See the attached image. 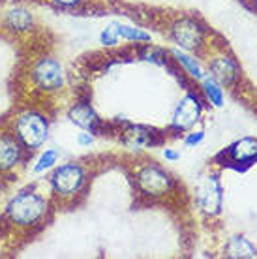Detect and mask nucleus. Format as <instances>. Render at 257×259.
<instances>
[{
    "mask_svg": "<svg viewBox=\"0 0 257 259\" xmlns=\"http://www.w3.org/2000/svg\"><path fill=\"white\" fill-rule=\"evenodd\" d=\"M53 208L55 203L51 195H45L36 186H26L8 199L0 220L2 224H6L10 231L28 235L45 227L51 218Z\"/></svg>",
    "mask_w": 257,
    "mask_h": 259,
    "instance_id": "nucleus-1",
    "label": "nucleus"
},
{
    "mask_svg": "<svg viewBox=\"0 0 257 259\" xmlns=\"http://www.w3.org/2000/svg\"><path fill=\"white\" fill-rule=\"evenodd\" d=\"M89 167L81 162L57 163L49 171L47 188L55 207L73 205L89 186Z\"/></svg>",
    "mask_w": 257,
    "mask_h": 259,
    "instance_id": "nucleus-2",
    "label": "nucleus"
},
{
    "mask_svg": "<svg viewBox=\"0 0 257 259\" xmlns=\"http://www.w3.org/2000/svg\"><path fill=\"white\" fill-rule=\"evenodd\" d=\"M8 128L30 154L44 147L51 134V118L39 107H23L15 111Z\"/></svg>",
    "mask_w": 257,
    "mask_h": 259,
    "instance_id": "nucleus-3",
    "label": "nucleus"
},
{
    "mask_svg": "<svg viewBox=\"0 0 257 259\" xmlns=\"http://www.w3.org/2000/svg\"><path fill=\"white\" fill-rule=\"evenodd\" d=\"M28 81L34 91L45 96L58 94L66 87V71L60 60L53 55H41L28 66Z\"/></svg>",
    "mask_w": 257,
    "mask_h": 259,
    "instance_id": "nucleus-4",
    "label": "nucleus"
},
{
    "mask_svg": "<svg viewBox=\"0 0 257 259\" xmlns=\"http://www.w3.org/2000/svg\"><path fill=\"white\" fill-rule=\"evenodd\" d=\"M135 184L143 195L158 199V197H165L173 192V177L169 175L163 167H160L156 162L143 163L141 167L135 171Z\"/></svg>",
    "mask_w": 257,
    "mask_h": 259,
    "instance_id": "nucleus-5",
    "label": "nucleus"
},
{
    "mask_svg": "<svg viewBox=\"0 0 257 259\" xmlns=\"http://www.w3.org/2000/svg\"><path fill=\"white\" fill-rule=\"evenodd\" d=\"M169 36L175 46L188 53H197L205 46V26L193 17H179L169 26Z\"/></svg>",
    "mask_w": 257,
    "mask_h": 259,
    "instance_id": "nucleus-6",
    "label": "nucleus"
},
{
    "mask_svg": "<svg viewBox=\"0 0 257 259\" xmlns=\"http://www.w3.org/2000/svg\"><path fill=\"white\" fill-rule=\"evenodd\" d=\"M28 150L21 145V141L12 134V130L2 128L0 130V175L10 177L17 169L25 165L28 158Z\"/></svg>",
    "mask_w": 257,
    "mask_h": 259,
    "instance_id": "nucleus-7",
    "label": "nucleus"
},
{
    "mask_svg": "<svg viewBox=\"0 0 257 259\" xmlns=\"http://www.w3.org/2000/svg\"><path fill=\"white\" fill-rule=\"evenodd\" d=\"M203 115V98L197 92H186L180 98L171 117V128L175 132H188L199 122Z\"/></svg>",
    "mask_w": 257,
    "mask_h": 259,
    "instance_id": "nucleus-8",
    "label": "nucleus"
},
{
    "mask_svg": "<svg viewBox=\"0 0 257 259\" xmlns=\"http://www.w3.org/2000/svg\"><path fill=\"white\" fill-rule=\"evenodd\" d=\"M195 205L205 216H216L222 208V184L216 173L201 177L195 188Z\"/></svg>",
    "mask_w": 257,
    "mask_h": 259,
    "instance_id": "nucleus-9",
    "label": "nucleus"
},
{
    "mask_svg": "<svg viewBox=\"0 0 257 259\" xmlns=\"http://www.w3.org/2000/svg\"><path fill=\"white\" fill-rule=\"evenodd\" d=\"M2 25L8 32L15 34V36H23V34H30L36 26V17H34L32 10L25 4H6L4 15H2Z\"/></svg>",
    "mask_w": 257,
    "mask_h": 259,
    "instance_id": "nucleus-10",
    "label": "nucleus"
},
{
    "mask_svg": "<svg viewBox=\"0 0 257 259\" xmlns=\"http://www.w3.org/2000/svg\"><path fill=\"white\" fill-rule=\"evenodd\" d=\"M68 118L79 130H87L94 136H100L103 130V120L89 102H77L68 109Z\"/></svg>",
    "mask_w": 257,
    "mask_h": 259,
    "instance_id": "nucleus-11",
    "label": "nucleus"
},
{
    "mask_svg": "<svg viewBox=\"0 0 257 259\" xmlns=\"http://www.w3.org/2000/svg\"><path fill=\"white\" fill-rule=\"evenodd\" d=\"M208 75H212L222 87H229V84L237 81L238 66L231 57L218 55V57L210 59V62H208Z\"/></svg>",
    "mask_w": 257,
    "mask_h": 259,
    "instance_id": "nucleus-12",
    "label": "nucleus"
},
{
    "mask_svg": "<svg viewBox=\"0 0 257 259\" xmlns=\"http://www.w3.org/2000/svg\"><path fill=\"white\" fill-rule=\"evenodd\" d=\"M154 137L156 134H152V130L145 128V126H137V124H128L122 130V141L130 149H147L156 143Z\"/></svg>",
    "mask_w": 257,
    "mask_h": 259,
    "instance_id": "nucleus-13",
    "label": "nucleus"
},
{
    "mask_svg": "<svg viewBox=\"0 0 257 259\" xmlns=\"http://www.w3.org/2000/svg\"><path fill=\"white\" fill-rule=\"evenodd\" d=\"M171 57H173L175 62L184 70V73H188L192 79L201 81V79L205 77V70H203V66L199 64V60L195 59L192 53L182 51V49H179V47H175L173 51H171Z\"/></svg>",
    "mask_w": 257,
    "mask_h": 259,
    "instance_id": "nucleus-14",
    "label": "nucleus"
},
{
    "mask_svg": "<svg viewBox=\"0 0 257 259\" xmlns=\"http://www.w3.org/2000/svg\"><path fill=\"white\" fill-rule=\"evenodd\" d=\"M229 156H231L233 162L237 163H248L257 160V139L244 137L240 141L233 143L229 147Z\"/></svg>",
    "mask_w": 257,
    "mask_h": 259,
    "instance_id": "nucleus-15",
    "label": "nucleus"
},
{
    "mask_svg": "<svg viewBox=\"0 0 257 259\" xmlns=\"http://www.w3.org/2000/svg\"><path fill=\"white\" fill-rule=\"evenodd\" d=\"M225 255L235 259H246V257H257V250L250 240L244 237H233L229 239L225 246Z\"/></svg>",
    "mask_w": 257,
    "mask_h": 259,
    "instance_id": "nucleus-16",
    "label": "nucleus"
},
{
    "mask_svg": "<svg viewBox=\"0 0 257 259\" xmlns=\"http://www.w3.org/2000/svg\"><path fill=\"white\" fill-rule=\"evenodd\" d=\"M199 83H201V92H203L206 102H210L214 107H222L224 105V87L212 75H208V73H205V77L201 79Z\"/></svg>",
    "mask_w": 257,
    "mask_h": 259,
    "instance_id": "nucleus-17",
    "label": "nucleus"
},
{
    "mask_svg": "<svg viewBox=\"0 0 257 259\" xmlns=\"http://www.w3.org/2000/svg\"><path fill=\"white\" fill-rule=\"evenodd\" d=\"M58 160H60L58 150H55V149L41 150L38 154V158H36L32 163V175H45V173H49V171L58 163Z\"/></svg>",
    "mask_w": 257,
    "mask_h": 259,
    "instance_id": "nucleus-18",
    "label": "nucleus"
},
{
    "mask_svg": "<svg viewBox=\"0 0 257 259\" xmlns=\"http://www.w3.org/2000/svg\"><path fill=\"white\" fill-rule=\"evenodd\" d=\"M116 25V34L120 41H132V44H148L152 36L148 32H145L143 28H137V26L132 25H124V23H115Z\"/></svg>",
    "mask_w": 257,
    "mask_h": 259,
    "instance_id": "nucleus-19",
    "label": "nucleus"
},
{
    "mask_svg": "<svg viewBox=\"0 0 257 259\" xmlns=\"http://www.w3.org/2000/svg\"><path fill=\"white\" fill-rule=\"evenodd\" d=\"M100 44L105 47H115L120 44V38H118V34H116V25L115 23H111L103 28L102 32H100Z\"/></svg>",
    "mask_w": 257,
    "mask_h": 259,
    "instance_id": "nucleus-20",
    "label": "nucleus"
},
{
    "mask_svg": "<svg viewBox=\"0 0 257 259\" xmlns=\"http://www.w3.org/2000/svg\"><path fill=\"white\" fill-rule=\"evenodd\" d=\"M143 59L148 60V62H154V64H165V53L161 49H154V47H147L145 53H143Z\"/></svg>",
    "mask_w": 257,
    "mask_h": 259,
    "instance_id": "nucleus-21",
    "label": "nucleus"
},
{
    "mask_svg": "<svg viewBox=\"0 0 257 259\" xmlns=\"http://www.w3.org/2000/svg\"><path fill=\"white\" fill-rule=\"evenodd\" d=\"M47 2L57 10H75L83 4L84 0H47Z\"/></svg>",
    "mask_w": 257,
    "mask_h": 259,
    "instance_id": "nucleus-22",
    "label": "nucleus"
},
{
    "mask_svg": "<svg viewBox=\"0 0 257 259\" xmlns=\"http://www.w3.org/2000/svg\"><path fill=\"white\" fill-rule=\"evenodd\" d=\"M203 139H205V132H203V130L190 132V134H186V136H184V145H186V147H197Z\"/></svg>",
    "mask_w": 257,
    "mask_h": 259,
    "instance_id": "nucleus-23",
    "label": "nucleus"
},
{
    "mask_svg": "<svg viewBox=\"0 0 257 259\" xmlns=\"http://www.w3.org/2000/svg\"><path fill=\"white\" fill-rule=\"evenodd\" d=\"M94 137H96L94 134H90V132H87V130H81V132L77 134V139H75V141H77L79 147H83V149H89L90 145L94 143Z\"/></svg>",
    "mask_w": 257,
    "mask_h": 259,
    "instance_id": "nucleus-24",
    "label": "nucleus"
},
{
    "mask_svg": "<svg viewBox=\"0 0 257 259\" xmlns=\"http://www.w3.org/2000/svg\"><path fill=\"white\" fill-rule=\"evenodd\" d=\"M163 156H165V160H169V162L180 160V152H177V150H173V149H163Z\"/></svg>",
    "mask_w": 257,
    "mask_h": 259,
    "instance_id": "nucleus-25",
    "label": "nucleus"
},
{
    "mask_svg": "<svg viewBox=\"0 0 257 259\" xmlns=\"http://www.w3.org/2000/svg\"><path fill=\"white\" fill-rule=\"evenodd\" d=\"M4 192H6V177L0 175V197H2Z\"/></svg>",
    "mask_w": 257,
    "mask_h": 259,
    "instance_id": "nucleus-26",
    "label": "nucleus"
},
{
    "mask_svg": "<svg viewBox=\"0 0 257 259\" xmlns=\"http://www.w3.org/2000/svg\"><path fill=\"white\" fill-rule=\"evenodd\" d=\"M13 2H17V0H0V4H13Z\"/></svg>",
    "mask_w": 257,
    "mask_h": 259,
    "instance_id": "nucleus-27",
    "label": "nucleus"
}]
</instances>
